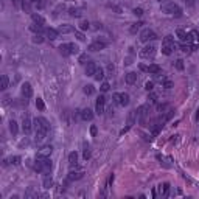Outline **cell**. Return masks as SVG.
Here are the masks:
<instances>
[{
    "label": "cell",
    "instance_id": "cell-1",
    "mask_svg": "<svg viewBox=\"0 0 199 199\" xmlns=\"http://www.w3.org/2000/svg\"><path fill=\"white\" fill-rule=\"evenodd\" d=\"M160 11L168 14V16H174V17H181L182 16V8L178 3L171 2V0H166V2H163L160 5Z\"/></svg>",
    "mask_w": 199,
    "mask_h": 199
},
{
    "label": "cell",
    "instance_id": "cell-2",
    "mask_svg": "<svg viewBox=\"0 0 199 199\" xmlns=\"http://www.w3.org/2000/svg\"><path fill=\"white\" fill-rule=\"evenodd\" d=\"M53 166V162L50 157H36V163H34V170L37 173H48Z\"/></svg>",
    "mask_w": 199,
    "mask_h": 199
},
{
    "label": "cell",
    "instance_id": "cell-3",
    "mask_svg": "<svg viewBox=\"0 0 199 199\" xmlns=\"http://www.w3.org/2000/svg\"><path fill=\"white\" fill-rule=\"evenodd\" d=\"M176 48H178V44L174 42V37L171 34H168V36L163 37V41H162V53L165 56H170Z\"/></svg>",
    "mask_w": 199,
    "mask_h": 199
},
{
    "label": "cell",
    "instance_id": "cell-4",
    "mask_svg": "<svg viewBox=\"0 0 199 199\" xmlns=\"http://www.w3.org/2000/svg\"><path fill=\"white\" fill-rule=\"evenodd\" d=\"M140 58L142 59H146V61H151V59H154L156 58V55H157V47L154 45V44H146L142 50H140Z\"/></svg>",
    "mask_w": 199,
    "mask_h": 199
},
{
    "label": "cell",
    "instance_id": "cell-5",
    "mask_svg": "<svg viewBox=\"0 0 199 199\" xmlns=\"http://www.w3.org/2000/svg\"><path fill=\"white\" fill-rule=\"evenodd\" d=\"M59 53L62 56H70V55H78L80 53V47L73 42H65V44H61L59 45Z\"/></svg>",
    "mask_w": 199,
    "mask_h": 199
},
{
    "label": "cell",
    "instance_id": "cell-6",
    "mask_svg": "<svg viewBox=\"0 0 199 199\" xmlns=\"http://www.w3.org/2000/svg\"><path fill=\"white\" fill-rule=\"evenodd\" d=\"M129 95L126 93V92H115L114 95H112V101L117 104V106H128L129 104Z\"/></svg>",
    "mask_w": 199,
    "mask_h": 199
},
{
    "label": "cell",
    "instance_id": "cell-7",
    "mask_svg": "<svg viewBox=\"0 0 199 199\" xmlns=\"http://www.w3.org/2000/svg\"><path fill=\"white\" fill-rule=\"evenodd\" d=\"M154 39H157V34H156L151 28H145V30L140 31V41H142V42L148 44L149 41H154Z\"/></svg>",
    "mask_w": 199,
    "mask_h": 199
},
{
    "label": "cell",
    "instance_id": "cell-8",
    "mask_svg": "<svg viewBox=\"0 0 199 199\" xmlns=\"http://www.w3.org/2000/svg\"><path fill=\"white\" fill-rule=\"evenodd\" d=\"M33 124H34V131H36V129L50 131V123H48V120H47V118H44V117H37V118H34Z\"/></svg>",
    "mask_w": 199,
    "mask_h": 199
},
{
    "label": "cell",
    "instance_id": "cell-9",
    "mask_svg": "<svg viewBox=\"0 0 199 199\" xmlns=\"http://www.w3.org/2000/svg\"><path fill=\"white\" fill-rule=\"evenodd\" d=\"M95 112L98 115H101L106 112V96H98L96 98V103H95Z\"/></svg>",
    "mask_w": 199,
    "mask_h": 199
},
{
    "label": "cell",
    "instance_id": "cell-10",
    "mask_svg": "<svg viewBox=\"0 0 199 199\" xmlns=\"http://www.w3.org/2000/svg\"><path fill=\"white\" fill-rule=\"evenodd\" d=\"M107 47V42L103 41V39H95L90 45H89V50L90 52H99V50H104Z\"/></svg>",
    "mask_w": 199,
    "mask_h": 199
},
{
    "label": "cell",
    "instance_id": "cell-11",
    "mask_svg": "<svg viewBox=\"0 0 199 199\" xmlns=\"http://www.w3.org/2000/svg\"><path fill=\"white\" fill-rule=\"evenodd\" d=\"M33 126H34V124H33V121L30 120V117H23V120H22V131H23L25 135L31 134Z\"/></svg>",
    "mask_w": 199,
    "mask_h": 199
},
{
    "label": "cell",
    "instance_id": "cell-12",
    "mask_svg": "<svg viewBox=\"0 0 199 199\" xmlns=\"http://www.w3.org/2000/svg\"><path fill=\"white\" fill-rule=\"evenodd\" d=\"M188 44L193 47V50L199 45V31H197V30L188 31Z\"/></svg>",
    "mask_w": 199,
    "mask_h": 199
},
{
    "label": "cell",
    "instance_id": "cell-13",
    "mask_svg": "<svg viewBox=\"0 0 199 199\" xmlns=\"http://www.w3.org/2000/svg\"><path fill=\"white\" fill-rule=\"evenodd\" d=\"M20 92H22V96L25 99H30L33 96V87H31V84L30 83H23L22 87H20Z\"/></svg>",
    "mask_w": 199,
    "mask_h": 199
},
{
    "label": "cell",
    "instance_id": "cell-14",
    "mask_svg": "<svg viewBox=\"0 0 199 199\" xmlns=\"http://www.w3.org/2000/svg\"><path fill=\"white\" fill-rule=\"evenodd\" d=\"M137 114H139V121L140 123H145L148 114H149V106L148 104H142L139 109H137Z\"/></svg>",
    "mask_w": 199,
    "mask_h": 199
},
{
    "label": "cell",
    "instance_id": "cell-15",
    "mask_svg": "<svg viewBox=\"0 0 199 199\" xmlns=\"http://www.w3.org/2000/svg\"><path fill=\"white\" fill-rule=\"evenodd\" d=\"M53 153V146L52 145H47V146H42L41 149H37V154L36 157H50Z\"/></svg>",
    "mask_w": 199,
    "mask_h": 199
},
{
    "label": "cell",
    "instance_id": "cell-16",
    "mask_svg": "<svg viewBox=\"0 0 199 199\" xmlns=\"http://www.w3.org/2000/svg\"><path fill=\"white\" fill-rule=\"evenodd\" d=\"M34 132H36V137H34V142H36L37 145H41V143H44V140H45V137H47V134H48V131H44V129H36Z\"/></svg>",
    "mask_w": 199,
    "mask_h": 199
},
{
    "label": "cell",
    "instance_id": "cell-17",
    "mask_svg": "<svg viewBox=\"0 0 199 199\" xmlns=\"http://www.w3.org/2000/svg\"><path fill=\"white\" fill-rule=\"evenodd\" d=\"M81 120H84V121H92L93 120V112H92V109H89V107H86V109H83L81 111Z\"/></svg>",
    "mask_w": 199,
    "mask_h": 199
},
{
    "label": "cell",
    "instance_id": "cell-18",
    "mask_svg": "<svg viewBox=\"0 0 199 199\" xmlns=\"http://www.w3.org/2000/svg\"><path fill=\"white\" fill-rule=\"evenodd\" d=\"M58 31L62 33V34H67V33H73L75 28H73V25H70V23H62V25H59Z\"/></svg>",
    "mask_w": 199,
    "mask_h": 199
},
{
    "label": "cell",
    "instance_id": "cell-19",
    "mask_svg": "<svg viewBox=\"0 0 199 199\" xmlns=\"http://www.w3.org/2000/svg\"><path fill=\"white\" fill-rule=\"evenodd\" d=\"M96 64L95 62H87L86 64V75H87V76H93V75H95V72H96Z\"/></svg>",
    "mask_w": 199,
    "mask_h": 199
},
{
    "label": "cell",
    "instance_id": "cell-20",
    "mask_svg": "<svg viewBox=\"0 0 199 199\" xmlns=\"http://www.w3.org/2000/svg\"><path fill=\"white\" fill-rule=\"evenodd\" d=\"M45 34H47V37H48L50 41H55V39H58L59 31L55 30V28H45Z\"/></svg>",
    "mask_w": 199,
    "mask_h": 199
},
{
    "label": "cell",
    "instance_id": "cell-21",
    "mask_svg": "<svg viewBox=\"0 0 199 199\" xmlns=\"http://www.w3.org/2000/svg\"><path fill=\"white\" fill-rule=\"evenodd\" d=\"M146 72L151 73V75H159V73L162 72V67L157 65V64H149V65L146 67Z\"/></svg>",
    "mask_w": 199,
    "mask_h": 199
},
{
    "label": "cell",
    "instance_id": "cell-22",
    "mask_svg": "<svg viewBox=\"0 0 199 199\" xmlns=\"http://www.w3.org/2000/svg\"><path fill=\"white\" fill-rule=\"evenodd\" d=\"M83 171H70L68 173V178H67V181L68 182H72V181H78V179H81L83 178Z\"/></svg>",
    "mask_w": 199,
    "mask_h": 199
},
{
    "label": "cell",
    "instance_id": "cell-23",
    "mask_svg": "<svg viewBox=\"0 0 199 199\" xmlns=\"http://www.w3.org/2000/svg\"><path fill=\"white\" fill-rule=\"evenodd\" d=\"M157 190H159V194L160 196H163V197H166L168 196V193H170V184H160L159 187H157Z\"/></svg>",
    "mask_w": 199,
    "mask_h": 199
},
{
    "label": "cell",
    "instance_id": "cell-24",
    "mask_svg": "<svg viewBox=\"0 0 199 199\" xmlns=\"http://www.w3.org/2000/svg\"><path fill=\"white\" fill-rule=\"evenodd\" d=\"M137 118H139L137 109H132V111L129 112V115H128V126H132V124L137 121Z\"/></svg>",
    "mask_w": 199,
    "mask_h": 199
},
{
    "label": "cell",
    "instance_id": "cell-25",
    "mask_svg": "<svg viewBox=\"0 0 199 199\" xmlns=\"http://www.w3.org/2000/svg\"><path fill=\"white\" fill-rule=\"evenodd\" d=\"M68 165L70 166H76L78 165V153L76 151H72L68 154Z\"/></svg>",
    "mask_w": 199,
    "mask_h": 199
},
{
    "label": "cell",
    "instance_id": "cell-26",
    "mask_svg": "<svg viewBox=\"0 0 199 199\" xmlns=\"http://www.w3.org/2000/svg\"><path fill=\"white\" fill-rule=\"evenodd\" d=\"M176 36L179 37V41H181V42H188V33H187L185 30L178 28V30H176Z\"/></svg>",
    "mask_w": 199,
    "mask_h": 199
},
{
    "label": "cell",
    "instance_id": "cell-27",
    "mask_svg": "<svg viewBox=\"0 0 199 199\" xmlns=\"http://www.w3.org/2000/svg\"><path fill=\"white\" fill-rule=\"evenodd\" d=\"M124 81H126L128 84H134V83L137 81V73H135V72L126 73V75H124Z\"/></svg>",
    "mask_w": 199,
    "mask_h": 199
},
{
    "label": "cell",
    "instance_id": "cell-28",
    "mask_svg": "<svg viewBox=\"0 0 199 199\" xmlns=\"http://www.w3.org/2000/svg\"><path fill=\"white\" fill-rule=\"evenodd\" d=\"M10 132L13 134V137H16L19 134V124L16 120H10Z\"/></svg>",
    "mask_w": 199,
    "mask_h": 199
},
{
    "label": "cell",
    "instance_id": "cell-29",
    "mask_svg": "<svg viewBox=\"0 0 199 199\" xmlns=\"http://www.w3.org/2000/svg\"><path fill=\"white\" fill-rule=\"evenodd\" d=\"M104 76H106V75H104V68H101V67H98L96 68V72H95V75H93V78H95V81H103L104 80Z\"/></svg>",
    "mask_w": 199,
    "mask_h": 199
},
{
    "label": "cell",
    "instance_id": "cell-30",
    "mask_svg": "<svg viewBox=\"0 0 199 199\" xmlns=\"http://www.w3.org/2000/svg\"><path fill=\"white\" fill-rule=\"evenodd\" d=\"M42 185H44V188H50L53 185V179H52V174H45L44 176V181H42Z\"/></svg>",
    "mask_w": 199,
    "mask_h": 199
},
{
    "label": "cell",
    "instance_id": "cell-31",
    "mask_svg": "<svg viewBox=\"0 0 199 199\" xmlns=\"http://www.w3.org/2000/svg\"><path fill=\"white\" fill-rule=\"evenodd\" d=\"M10 86V78L6 75H2V80H0V90H6Z\"/></svg>",
    "mask_w": 199,
    "mask_h": 199
},
{
    "label": "cell",
    "instance_id": "cell-32",
    "mask_svg": "<svg viewBox=\"0 0 199 199\" xmlns=\"http://www.w3.org/2000/svg\"><path fill=\"white\" fill-rule=\"evenodd\" d=\"M83 157H84L86 160L90 159V145H89L87 142L83 143Z\"/></svg>",
    "mask_w": 199,
    "mask_h": 199
},
{
    "label": "cell",
    "instance_id": "cell-33",
    "mask_svg": "<svg viewBox=\"0 0 199 199\" xmlns=\"http://www.w3.org/2000/svg\"><path fill=\"white\" fill-rule=\"evenodd\" d=\"M30 30H31L33 33H36V34H41L42 30H44V25H41V23H34V22H33V25H30Z\"/></svg>",
    "mask_w": 199,
    "mask_h": 199
},
{
    "label": "cell",
    "instance_id": "cell-34",
    "mask_svg": "<svg viewBox=\"0 0 199 199\" xmlns=\"http://www.w3.org/2000/svg\"><path fill=\"white\" fill-rule=\"evenodd\" d=\"M68 16L70 17H81L83 16V11L80 8H70L68 10Z\"/></svg>",
    "mask_w": 199,
    "mask_h": 199
},
{
    "label": "cell",
    "instance_id": "cell-35",
    "mask_svg": "<svg viewBox=\"0 0 199 199\" xmlns=\"http://www.w3.org/2000/svg\"><path fill=\"white\" fill-rule=\"evenodd\" d=\"M83 92H84L86 95H93V93H95V87H93L92 84H86V86L83 87Z\"/></svg>",
    "mask_w": 199,
    "mask_h": 199
},
{
    "label": "cell",
    "instance_id": "cell-36",
    "mask_svg": "<svg viewBox=\"0 0 199 199\" xmlns=\"http://www.w3.org/2000/svg\"><path fill=\"white\" fill-rule=\"evenodd\" d=\"M31 17H33V22H34V23H41V25L45 23V19H44L41 14H33Z\"/></svg>",
    "mask_w": 199,
    "mask_h": 199
},
{
    "label": "cell",
    "instance_id": "cell-37",
    "mask_svg": "<svg viewBox=\"0 0 199 199\" xmlns=\"http://www.w3.org/2000/svg\"><path fill=\"white\" fill-rule=\"evenodd\" d=\"M90 28V22L89 20H81L80 22V30L81 31H86V30H89Z\"/></svg>",
    "mask_w": 199,
    "mask_h": 199
},
{
    "label": "cell",
    "instance_id": "cell-38",
    "mask_svg": "<svg viewBox=\"0 0 199 199\" xmlns=\"http://www.w3.org/2000/svg\"><path fill=\"white\" fill-rule=\"evenodd\" d=\"M181 50H182V52H185V53H190L191 50H193V47H191L188 42H182V44H181Z\"/></svg>",
    "mask_w": 199,
    "mask_h": 199
},
{
    "label": "cell",
    "instance_id": "cell-39",
    "mask_svg": "<svg viewBox=\"0 0 199 199\" xmlns=\"http://www.w3.org/2000/svg\"><path fill=\"white\" fill-rule=\"evenodd\" d=\"M80 64H83V65H86L87 62H90V59H89V55L87 53H83V55H80Z\"/></svg>",
    "mask_w": 199,
    "mask_h": 199
},
{
    "label": "cell",
    "instance_id": "cell-40",
    "mask_svg": "<svg viewBox=\"0 0 199 199\" xmlns=\"http://www.w3.org/2000/svg\"><path fill=\"white\" fill-rule=\"evenodd\" d=\"M160 83H162V86H163L165 89H171V87H173V81L168 80V78H162Z\"/></svg>",
    "mask_w": 199,
    "mask_h": 199
},
{
    "label": "cell",
    "instance_id": "cell-41",
    "mask_svg": "<svg viewBox=\"0 0 199 199\" xmlns=\"http://www.w3.org/2000/svg\"><path fill=\"white\" fill-rule=\"evenodd\" d=\"M73 33H75V37H76V39L80 41V42H84V41H86V36H84V33H83V31H78V30H75Z\"/></svg>",
    "mask_w": 199,
    "mask_h": 199
},
{
    "label": "cell",
    "instance_id": "cell-42",
    "mask_svg": "<svg viewBox=\"0 0 199 199\" xmlns=\"http://www.w3.org/2000/svg\"><path fill=\"white\" fill-rule=\"evenodd\" d=\"M142 25H143L142 22H137V23H132V27H131V33H134V34H135V33H137V31H139V30L142 28Z\"/></svg>",
    "mask_w": 199,
    "mask_h": 199
},
{
    "label": "cell",
    "instance_id": "cell-43",
    "mask_svg": "<svg viewBox=\"0 0 199 199\" xmlns=\"http://www.w3.org/2000/svg\"><path fill=\"white\" fill-rule=\"evenodd\" d=\"M36 107H37L39 111H44V109H45V104H44V99H42V98H37V99H36Z\"/></svg>",
    "mask_w": 199,
    "mask_h": 199
},
{
    "label": "cell",
    "instance_id": "cell-44",
    "mask_svg": "<svg viewBox=\"0 0 199 199\" xmlns=\"http://www.w3.org/2000/svg\"><path fill=\"white\" fill-rule=\"evenodd\" d=\"M33 42H34V44H42V42H44L42 34H34V36H33Z\"/></svg>",
    "mask_w": 199,
    "mask_h": 199
},
{
    "label": "cell",
    "instance_id": "cell-45",
    "mask_svg": "<svg viewBox=\"0 0 199 199\" xmlns=\"http://www.w3.org/2000/svg\"><path fill=\"white\" fill-rule=\"evenodd\" d=\"M174 65H176L178 70H184V61L182 59H178L176 62H174Z\"/></svg>",
    "mask_w": 199,
    "mask_h": 199
},
{
    "label": "cell",
    "instance_id": "cell-46",
    "mask_svg": "<svg viewBox=\"0 0 199 199\" xmlns=\"http://www.w3.org/2000/svg\"><path fill=\"white\" fill-rule=\"evenodd\" d=\"M109 89H111V84H109V83H106V81L101 84V87H99V90H101V92H107Z\"/></svg>",
    "mask_w": 199,
    "mask_h": 199
},
{
    "label": "cell",
    "instance_id": "cell-47",
    "mask_svg": "<svg viewBox=\"0 0 199 199\" xmlns=\"http://www.w3.org/2000/svg\"><path fill=\"white\" fill-rule=\"evenodd\" d=\"M10 160H11V163H13V165H20V160H22V159H20L19 156H14V157H11Z\"/></svg>",
    "mask_w": 199,
    "mask_h": 199
},
{
    "label": "cell",
    "instance_id": "cell-48",
    "mask_svg": "<svg viewBox=\"0 0 199 199\" xmlns=\"http://www.w3.org/2000/svg\"><path fill=\"white\" fill-rule=\"evenodd\" d=\"M145 89H146L148 92H151V90L154 89V83H153V81H148V83L145 84Z\"/></svg>",
    "mask_w": 199,
    "mask_h": 199
},
{
    "label": "cell",
    "instance_id": "cell-49",
    "mask_svg": "<svg viewBox=\"0 0 199 199\" xmlns=\"http://www.w3.org/2000/svg\"><path fill=\"white\" fill-rule=\"evenodd\" d=\"M90 134H92V137H96V134H98V128L95 126V124L90 126Z\"/></svg>",
    "mask_w": 199,
    "mask_h": 199
},
{
    "label": "cell",
    "instance_id": "cell-50",
    "mask_svg": "<svg viewBox=\"0 0 199 199\" xmlns=\"http://www.w3.org/2000/svg\"><path fill=\"white\" fill-rule=\"evenodd\" d=\"M185 3H187L188 8H193L194 6V0H185Z\"/></svg>",
    "mask_w": 199,
    "mask_h": 199
},
{
    "label": "cell",
    "instance_id": "cell-51",
    "mask_svg": "<svg viewBox=\"0 0 199 199\" xmlns=\"http://www.w3.org/2000/svg\"><path fill=\"white\" fill-rule=\"evenodd\" d=\"M134 14H135V16H142V14H143L142 8H135V10H134Z\"/></svg>",
    "mask_w": 199,
    "mask_h": 199
},
{
    "label": "cell",
    "instance_id": "cell-52",
    "mask_svg": "<svg viewBox=\"0 0 199 199\" xmlns=\"http://www.w3.org/2000/svg\"><path fill=\"white\" fill-rule=\"evenodd\" d=\"M22 6H23V10H27V11H30V3H25V2H23V5H22Z\"/></svg>",
    "mask_w": 199,
    "mask_h": 199
},
{
    "label": "cell",
    "instance_id": "cell-53",
    "mask_svg": "<svg viewBox=\"0 0 199 199\" xmlns=\"http://www.w3.org/2000/svg\"><path fill=\"white\" fill-rule=\"evenodd\" d=\"M30 2H33V3H37V2H39V0H30Z\"/></svg>",
    "mask_w": 199,
    "mask_h": 199
}]
</instances>
